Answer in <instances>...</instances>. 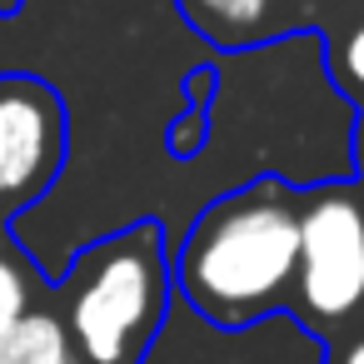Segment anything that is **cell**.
<instances>
[{
    "instance_id": "6da1fadb",
    "label": "cell",
    "mask_w": 364,
    "mask_h": 364,
    "mask_svg": "<svg viewBox=\"0 0 364 364\" xmlns=\"http://www.w3.org/2000/svg\"><path fill=\"white\" fill-rule=\"evenodd\" d=\"M299 259V185L255 175L195 215L175 250V289L210 329H250L289 309Z\"/></svg>"
},
{
    "instance_id": "7a4b0ae2",
    "label": "cell",
    "mask_w": 364,
    "mask_h": 364,
    "mask_svg": "<svg viewBox=\"0 0 364 364\" xmlns=\"http://www.w3.org/2000/svg\"><path fill=\"white\" fill-rule=\"evenodd\" d=\"M170 240L160 220H135L80 245L60 269V324L80 364H145L170 319Z\"/></svg>"
},
{
    "instance_id": "3957f363",
    "label": "cell",
    "mask_w": 364,
    "mask_h": 364,
    "mask_svg": "<svg viewBox=\"0 0 364 364\" xmlns=\"http://www.w3.org/2000/svg\"><path fill=\"white\" fill-rule=\"evenodd\" d=\"M289 309L309 329H329L364 309V185L299 190V259Z\"/></svg>"
},
{
    "instance_id": "277c9868",
    "label": "cell",
    "mask_w": 364,
    "mask_h": 364,
    "mask_svg": "<svg viewBox=\"0 0 364 364\" xmlns=\"http://www.w3.org/2000/svg\"><path fill=\"white\" fill-rule=\"evenodd\" d=\"M70 150V115L50 80L0 70V220L31 215L60 180Z\"/></svg>"
},
{
    "instance_id": "5b68a950",
    "label": "cell",
    "mask_w": 364,
    "mask_h": 364,
    "mask_svg": "<svg viewBox=\"0 0 364 364\" xmlns=\"http://www.w3.org/2000/svg\"><path fill=\"white\" fill-rule=\"evenodd\" d=\"M75 344L50 309H26L6 334H0V364H70Z\"/></svg>"
},
{
    "instance_id": "8992f818",
    "label": "cell",
    "mask_w": 364,
    "mask_h": 364,
    "mask_svg": "<svg viewBox=\"0 0 364 364\" xmlns=\"http://www.w3.org/2000/svg\"><path fill=\"white\" fill-rule=\"evenodd\" d=\"M180 11L215 41V46H255L274 0H180Z\"/></svg>"
},
{
    "instance_id": "52a82bcc",
    "label": "cell",
    "mask_w": 364,
    "mask_h": 364,
    "mask_svg": "<svg viewBox=\"0 0 364 364\" xmlns=\"http://www.w3.org/2000/svg\"><path fill=\"white\" fill-rule=\"evenodd\" d=\"M215 80H220L215 65H195V70L185 75V115H180V125L170 130V150H175V155H195V150H200L205 125H210V110H215Z\"/></svg>"
},
{
    "instance_id": "ba28073f",
    "label": "cell",
    "mask_w": 364,
    "mask_h": 364,
    "mask_svg": "<svg viewBox=\"0 0 364 364\" xmlns=\"http://www.w3.org/2000/svg\"><path fill=\"white\" fill-rule=\"evenodd\" d=\"M31 299H36V269L16 250L0 245V334H6L26 309H36Z\"/></svg>"
},
{
    "instance_id": "9c48e42d",
    "label": "cell",
    "mask_w": 364,
    "mask_h": 364,
    "mask_svg": "<svg viewBox=\"0 0 364 364\" xmlns=\"http://www.w3.org/2000/svg\"><path fill=\"white\" fill-rule=\"evenodd\" d=\"M329 65H334L339 85H344V90H354V95L364 100V21L339 41V50L329 55Z\"/></svg>"
},
{
    "instance_id": "30bf717a",
    "label": "cell",
    "mask_w": 364,
    "mask_h": 364,
    "mask_svg": "<svg viewBox=\"0 0 364 364\" xmlns=\"http://www.w3.org/2000/svg\"><path fill=\"white\" fill-rule=\"evenodd\" d=\"M324 364H364V334H359V339H349V344H344L334 359H324Z\"/></svg>"
},
{
    "instance_id": "8fae6325",
    "label": "cell",
    "mask_w": 364,
    "mask_h": 364,
    "mask_svg": "<svg viewBox=\"0 0 364 364\" xmlns=\"http://www.w3.org/2000/svg\"><path fill=\"white\" fill-rule=\"evenodd\" d=\"M354 180L364 185V120H359V130H354Z\"/></svg>"
},
{
    "instance_id": "7c38bea8",
    "label": "cell",
    "mask_w": 364,
    "mask_h": 364,
    "mask_svg": "<svg viewBox=\"0 0 364 364\" xmlns=\"http://www.w3.org/2000/svg\"><path fill=\"white\" fill-rule=\"evenodd\" d=\"M21 6H26V0H0V16H16Z\"/></svg>"
},
{
    "instance_id": "4fadbf2b",
    "label": "cell",
    "mask_w": 364,
    "mask_h": 364,
    "mask_svg": "<svg viewBox=\"0 0 364 364\" xmlns=\"http://www.w3.org/2000/svg\"><path fill=\"white\" fill-rule=\"evenodd\" d=\"M70 364H80V359H70Z\"/></svg>"
}]
</instances>
